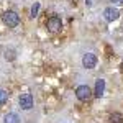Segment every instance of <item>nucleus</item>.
<instances>
[{
  "instance_id": "f257e3e1",
  "label": "nucleus",
  "mask_w": 123,
  "mask_h": 123,
  "mask_svg": "<svg viewBox=\"0 0 123 123\" xmlns=\"http://www.w3.org/2000/svg\"><path fill=\"white\" fill-rule=\"evenodd\" d=\"M2 21L8 26V28H15L20 25V15L13 10H7L3 15H2Z\"/></svg>"
},
{
  "instance_id": "f03ea898",
  "label": "nucleus",
  "mask_w": 123,
  "mask_h": 123,
  "mask_svg": "<svg viewBox=\"0 0 123 123\" xmlns=\"http://www.w3.org/2000/svg\"><path fill=\"white\" fill-rule=\"evenodd\" d=\"M90 95H92V90H90L89 85H79L76 89V97L80 102H87L90 98Z\"/></svg>"
},
{
  "instance_id": "7ed1b4c3",
  "label": "nucleus",
  "mask_w": 123,
  "mask_h": 123,
  "mask_svg": "<svg viewBox=\"0 0 123 123\" xmlns=\"http://www.w3.org/2000/svg\"><path fill=\"white\" fill-rule=\"evenodd\" d=\"M46 28L48 31H51V33H57L59 30L62 28V21L59 17H51V18H48L46 21Z\"/></svg>"
},
{
  "instance_id": "20e7f679",
  "label": "nucleus",
  "mask_w": 123,
  "mask_h": 123,
  "mask_svg": "<svg viewBox=\"0 0 123 123\" xmlns=\"http://www.w3.org/2000/svg\"><path fill=\"white\" fill-rule=\"evenodd\" d=\"M82 66H84L85 69H94V67L97 66V56H95L94 53L84 54V57H82Z\"/></svg>"
},
{
  "instance_id": "39448f33",
  "label": "nucleus",
  "mask_w": 123,
  "mask_h": 123,
  "mask_svg": "<svg viewBox=\"0 0 123 123\" xmlns=\"http://www.w3.org/2000/svg\"><path fill=\"white\" fill-rule=\"evenodd\" d=\"M20 107L23 108V110H30L31 107H33V95L31 94H23L20 95Z\"/></svg>"
},
{
  "instance_id": "423d86ee",
  "label": "nucleus",
  "mask_w": 123,
  "mask_h": 123,
  "mask_svg": "<svg viewBox=\"0 0 123 123\" xmlns=\"http://www.w3.org/2000/svg\"><path fill=\"white\" fill-rule=\"evenodd\" d=\"M118 17H120V12L117 8H113V7H107V8L104 10V18L107 20V21H115Z\"/></svg>"
},
{
  "instance_id": "0eeeda50",
  "label": "nucleus",
  "mask_w": 123,
  "mask_h": 123,
  "mask_svg": "<svg viewBox=\"0 0 123 123\" xmlns=\"http://www.w3.org/2000/svg\"><path fill=\"white\" fill-rule=\"evenodd\" d=\"M105 92V80L104 79H98L95 82V97H102Z\"/></svg>"
},
{
  "instance_id": "6e6552de",
  "label": "nucleus",
  "mask_w": 123,
  "mask_h": 123,
  "mask_svg": "<svg viewBox=\"0 0 123 123\" xmlns=\"http://www.w3.org/2000/svg\"><path fill=\"white\" fill-rule=\"evenodd\" d=\"M3 123H20V117L17 113H7L3 117Z\"/></svg>"
},
{
  "instance_id": "1a4fd4ad",
  "label": "nucleus",
  "mask_w": 123,
  "mask_h": 123,
  "mask_svg": "<svg viewBox=\"0 0 123 123\" xmlns=\"http://www.w3.org/2000/svg\"><path fill=\"white\" fill-rule=\"evenodd\" d=\"M110 123H123V117H122V113H118V112L112 113V115H110Z\"/></svg>"
},
{
  "instance_id": "9d476101",
  "label": "nucleus",
  "mask_w": 123,
  "mask_h": 123,
  "mask_svg": "<svg viewBox=\"0 0 123 123\" xmlns=\"http://www.w3.org/2000/svg\"><path fill=\"white\" fill-rule=\"evenodd\" d=\"M3 56H5L7 61H13V59H15V51H13V49H5V51H3Z\"/></svg>"
},
{
  "instance_id": "9b49d317",
  "label": "nucleus",
  "mask_w": 123,
  "mask_h": 123,
  "mask_svg": "<svg viewBox=\"0 0 123 123\" xmlns=\"http://www.w3.org/2000/svg\"><path fill=\"white\" fill-rule=\"evenodd\" d=\"M39 2H35V5L31 7V18H36L38 17V12H39Z\"/></svg>"
},
{
  "instance_id": "f8f14e48",
  "label": "nucleus",
  "mask_w": 123,
  "mask_h": 123,
  "mask_svg": "<svg viewBox=\"0 0 123 123\" xmlns=\"http://www.w3.org/2000/svg\"><path fill=\"white\" fill-rule=\"evenodd\" d=\"M7 100H8V94H7L3 89H0V105H3Z\"/></svg>"
},
{
  "instance_id": "ddd939ff",
  "label": "nucleus",
  "mask_w": 123,
  "mask_h": 123,
  "mask_svg": "<svg viewBox=\"0 0 123 123\" xmlns=\"http://www.w3.org/2000/svg\"><path fill=\"white\" fill-rule=\"evenodd\" d=\"M110 2H113L115 5H123V0H110Z\"/></svg>"
}]
</instances>
